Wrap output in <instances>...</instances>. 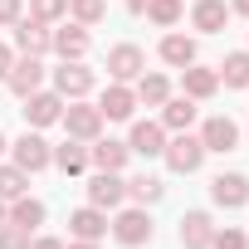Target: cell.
Instances as JSON below:
<instances>
[{"label": "cell", "mask_w": 249, "mask_h": 249, "mask_svg": "<svg viewBox=\"0 0 249 249\" xmlns=\"http://www.w3.org/2000/svg\"><path fill=\"white\" fill-rule=\"evenodd\" d=\"M210 239H215V220L205 210H186L181 215V244L186 249H210Z\"/></svg>", "instance_id": "cell-13"}, {"label": "cell", "mask_w": 249, "mask_h": 249, "mask_svg": "<svg viewBox=\"0 0 249 249\" xmlns=\"http://www.w3.org/2000/svg\"><path fill=\"white\" fill-rule=\"evenodd\" d=\"M200 147L225 157V152H234V147H239V127H234L230 117H205V122H200Z\"/></svg>", "instance_id": "cell-9"}, {"label": "cell", "mask_w": 249, "mask_h": 249, "mask_svg": "<svg viewBox=\"0 0 249 249\" xmlns=\"http://www.w3.org/2000/svg\"><path fill=\"white\" fill-rule=\"evenodd\" d=\"M225 20H230V5H225V0H196V10H191V25H196L200 35H220Z\"/></svg>", "instance_id": "cell-18"}, {"label": "cell", "mask_w": 249, "mask_h": 249, "mask_svg": "<svg viewBox=\"0 0 249 249\" xmlns=\"http://www.w3.org/2000/svg\"><path fill=\"white\" fill-rule=\"evenodd\" d=\"M10 64H15V54H10L5 44H0V83H5V73H10Z\"/></svg>", "instance_id": "cell-36"}, {"label": "cell", "mask_w": 249, "mask_h": 249, "mask_svg": "<svg viewBox=\"0 0 249 249\" xmlns=\"http://www.w3.org/2000/svg\"><path fill=\"white\" fill-rule=\"evenodd\" d=\"M64 117V98L59 93H30L25 98V122H30V127H49V122H59Z\"/></svg>", "instance_id": "cell-11"}, {"label": "cell", "mask_w": 249, "mask_h": 249, "mask_svg": "<svg viewBox=\"0 0 249 249\" xmlns=\"http://www.w3.org/2000/svg\"><path fill=\"white\" fill-rule=\"evenodd\" d=\"M122 200H127V181H122L117 171H98V176L88 181V205H98V210H117Z\"/></svg>", "instance_id": "cell-7"}, {"label": "cell", "mask_w": 249, "mask_h": 249, "mask_svg": "<svg viewBox=\"0 0 249 249\" xmlns=\"http://www.w3.org/2000/svg\"><path fill=\"white\" fill-rule=\"evenodd\" d=\"M210 200L225 205V210H239V205H249V181L239 171H225V176L210 181Z\"/></svg>", "instance_id": "cell-10"}, {"label": "cell", "mask_w": 249, "mask_h": 249, "mask_svg": "<svg viewBox=\"0 0 249 249\" xmlns=\"http://www.w3.org/2000/svg\"><path fill=\"white\" fill-rule=\"evenodd\" d=\"M54 166H59L64 176H78V171L88 166V147H78V137H69L64 147H54Z\"/></svg>", "instance_id": "cell-23"}, {"label": "cell", "mask_w": 249, "mask_h": 249, "mask_svg": "<svg viewBox=\"0 0 249 249\" xmlns=\"http://www.w3.org/2000/svg\"><path fill=\"white\" fill-rule=\"evenodd\" d=\"M69 230H73V239H103L107 234V210H98V205H83V210H73L69 215Z\"/></svg>", "instance_id": "cell-17"}, {"label": "cell", "mask_w": 249, "mask_h": 249, "mask_svg": "<svg viewBox=\"0 0 249 249\" xmlns=\"http://www.w3.org/2000/svg\"><path fill=\"white\" fill-rule=\"evenodd\" d=\"M59 122L69 127V137H78V142H98V132H103V112L93 103H83V98H73Z\"/></svg>", "instance_id": "cell-1"}, {"label": "cell", "mask_w": 249, "mask_h": 249, "mask_svg": "<svg viewBox=\"0 0 249 249\" xmlns=\"http://www.w3.org/2000/svg\"><path fill=\"white\" fill-rule=\"evenodd\" d=\"M147 15L166 30V25H176V20H181V0H147Z\"/></svg>", "instance_id": "cell-29"}, {"label": "cell", "mask_w": 249, "mask_h": 249, "mask_svg": "<svg viewBox=\"0 0 249 249\" xmlns=\"http://www.w3.org/2000/svg\"><path fill=\"white\" fill-rule=\"evenodd\" d=\"M10 152H15V166H20V171H30V176H35V171H44V166H54V147H49L39 132H25L20 142H10Z\"/></svg>", "instance_id": "cell-4"}, {"label": "cell", "mask_w": 249, "mask_h": 249, "mask_svg": "<svg viewBox=\"0 0 249 249\" xmlns=\"http://www.w3.org/2000/svg\"><path fill=\"white\" fill-rule=\"evenodd\" d=\"M142 69H147V54H142L137 44H112V49H107V73H112V83H132V78H142Z\"/></svg>", "instance_id": "cell-6"}, {"label": "cell", "mask_w": 249, "mask_h": 249, "mask_svg": "<svg viewBox=\"0 0 249 249\" xmlns=\"http://www.w3.org/2000/svg\"><path fill=\"white\" fill-rule=\"evenodd\" d=\"M5 83H10V93H15V98L39 93V83H44V59H35V54L15 59V64H10V73H5Z\"/></svg>", "instance_id": "cell-8"}, {"label": "cell", "mask_w": 249, "mask_h": 249, "mask_svg": "<svg viewBox=\"0 0 249 249\" xmlns=\"http://www.w3.org/2000/svg\"><path fill=\"white\" fill-rule=\"evenodd\" d=\"M137 98H142L147 107H161V103L171 98V83H166L161 73H142V78H137Z\"/></svg>", "instance_id": "cell-25"}, {"label": "cell", "mask_w": 249, "mask_h": 249, "mask_svg": "<svg viewBox=\"0 0 249 249\" xmlns=\"http://www.w3.org/2000/svg\"><path fill=\"white\" fill-rule=\"evenodd\" d=\"M166 112H161V127H171V132H191V122H196V98H166L161 103Z\"/></svg>", "instance_id": "cell-21"}, {"label": "cell", "mask_w": 249, "mask_h": 249, "mask_svg": "<svg viewBox=\"0 0 249 249\" xmlns=\"http://www.w3.org/2000/svg\"><path fill=\"white\" fill-rule=\"evenodd\" d=\"M69 10H73V20H78V25H98V20L107 15L103 0H69Z\"/></svg>", "instance_id": "cell-30"}, {"label": "cell", "mask_w": 249, "mask_h": 249, "mask_svg": "<svg viewBox=\"0 0 249 249\" xmlns=\"http://www.w3.org/2000/svg\"><path fill=\"white\" fill-rule=\"evenodd\" d=\"M10 225H25V230L44 225V205H39L35 196H15V205H10Z\"/></svg>", "instance_id": "cell-26"}, {"label": "cell", "mask_w": 249, "mask_h": 249, "mask_svg": "<svg viewBox=\"0 0 249 249\" xmlns=\"http://www.w3.org/2000/svg\"><path fill=\"white\" fill-rule=\"evenodd\" d=\"M210 249H249V239H244V230H234V225H225V230H215V239H210Z\"/></svg>", "instance_id": "cell-33"}, {"label": "cell", "mask_w": 249, "mask_h": 249, "mask_svg": "<svg viewBox=\"0 0 249 249\" xmlns=\"http://www.w3.org/2000/svg\"><path fill=\"white\" fill-rule=\"evenodd\" d=\"M127 10H132V15H142V10H147V0H127Z\"/></svg>", "instance_id": "cell-37"}, {"label": "cell", "mask_w": 249, "mask_h": 249, "mask_svg": "<svg viewBox=\"0 0 249 249\" xmlns=\"http://www.w3.org/2000/svg\"><path fill=\"white\" fill-rule=\"evenodd\" d=\"M215 88H220V73H215V69H196V64L181 69V93H186V98L200 103V98H210Z\"/></svg>", "instance_id": "cell-19"}, {"label": "cell", "mask_w": 249, "mask_h": 249, "mask_svg": "<svg viewBox=\"0 0 249 249\" xmlns=\"http://www.w3.org/2000/svg\"><path fill=\"white\" fill-rule=\"evenodd\" d=\"M69 249H98V244H93V239H73Z\"/></svg>", "instance_id": "cell-38"}, {"label": "cell", "mask_w": 249, "mask_h": 249, "mask_svg": "<svg viewBox=\"0 0 249 249\" xmlns=\"http://www.w3.org/2000/svg\"><path fill=\"white\" fill-rule=\"evenodd\" d=\"M64 10H69V0H30V15H35V20H44V25H54Z\"/></svg>", "instance_id": "cell-31"}, {"label": "cell", "mask_w": 249, "mask_h": 249, "mask_svg": "<svg viewBox=\"0 0 249 249\" xmlns=\"http://www.w3.org/2000/svg\"><path fill=\"white\" fill-rule=\"evenodd\" d=\"M127 157H132V147L127 142H98V147H88V161L98 166V171H122V166H127Z\"/></svg>", "instance_id": "cell-20"}, {"label": "cell", "mask_w": 249, "mask_h": 249, "mask_svg": "<svg viewBox=\"0 0 249 249\" xmlns=\"http://www.w3.org/2000/svg\"><path fill=\"white\" fill-rule=\"evenodd\" d=\"M230 10H239V15H249V0H234V5Z\"/></svg>", "instance_id": "cell-39"}, {"label": "cell", "mask_w": 249, "mask_h": 249, "mask_svg": "<svg viewBox=\"0 0 249 249\" xmlns=\"http://www.w3.org/2000/svg\"><path fill=\"white\" fill-rule=\"evenodd\" d=\"M30 249H69V244L54 239V234H39V239H30Z\"/></svg>", "instance_id": "cell-35"}, {"label": "cell", "mask_w": 249, "mask_h": 249, "mask_svg": "<svg viewBox=\"0 0 249 249\" xmlns=\"http://www.w3.org/2000/svg\"><path fill=\"white\" fill-rule=\"evenodd\" d=\"M166 166L171 171H181V176H191V171H200V161H205V147H200V137H191V132H176L171 142H166Z\"/></svg>", "instance_id": "cell-3"}, {"label": "cell", "mask_w": 249, "mask_h": 249, "mask_svg": "<svg viewBox=\"0 0 249 249\" xmlns=\"http://www.w3.org/2000/svg\"><path fill=\"white\" fill-rule=\"evenodd\" d=\"M54 93L59 98H88L93 93V69L83 64V59H64V69H54Z\"/></svg>", "instance_id": "cell-2"}, {"label": "cell", "mask_w": 249, "mask_h": 249, "mask_svg": "<svg viewBox=\"0 0 249 249\" xmlns=\"http://www.w3.org/2000/svg\"><path fill=\"white\" fill-rule=\"evenodd\" d=\"M220 78H225V88H249V49H234V54H225V64H220Z\"/></svg>", "instance_id": "cell-24"}, {"label": "cell", "mask_w": 249, "mask_h": 249, "mask_svg": "<svg viewBox=\"0 0 249 249\" xmlns=\"http://www.w3.org/2000/svg\"><path fill=\"white\" fill-rule=\"evenodd\" d=\"M25 191H30V171L0 166V200H15V196H25Z\"/></svg>", "instance_id": "cell-28"}, {"label": "cell", "mask_w": 249, "mask_h": 249, "mask_svg": "<svg viewBox=\"0 0 249 249\" xmlns=\"http://www.w3.org/2000/svg\"><path fill=\"white\" fill-rule=\"evenodd\" d=\"M112 239H117V244H127V249H137V244H152V220H147V210H142V205L122 210V215L112 220Z\"/></svg>", "instance_id": "cell-5"}, {"label": "cell", "mask_w": 249, "mask_h": 249, "mask_svg": "<svg viewBox=\"0 0 249 249\" xmlns=\"http://www.w3.org/2000/svg\"><path fill=\"white\" fill-rule=\"evenodd\" d=\"M49 39H54V35L44 30V20H35V15H30V20H25V15L15 20V49H20V54H35V59H39V54L49 49Z\"/></svg>", "instance_id": "cell-12"}, {"label": "cell", "mask_w": 249, "mask_h": 249, "mask_svg": "<svg viewBox=\"0 0 249 249\" xmlns=\"http://www.w3.org/2000/svg\"><path fill=\"white\" fill-rule=\"evenodd\" d=\"M5 220H10V210H5V200H0V225H5Z\"/></svg>", "instance_id": "cell-40"}, {"label": "cell", "mask_w": 249, "mask_h": 249, "mask_svg": "<svg viewBox=\"0 0 249 249\" xmlns=\"http://www.w3.org/2000/svg\"><path fill=\"white\" fill-rule=\"evenodd\" d=\"M127 147H132L137 157H161V152H166V127H161V122H132Z\"/></svg>", "instance_id": "cell-15"}, {"label": "cell", "mask_w": 249, "mask_h": 249, "mask_svg": "<svg viewBox=\"0 0 249 249\" xmlns=\"http://www.w3.org/2000/svg\"><path fill=\"white\" fill-rule=\"evenodd\" d=\"M88 25H64V30H54V39H49V49L59 54V59H83L88 54Z\"/></svg>", "instance_id": "cell-16"}, {"label": "cell", "mask_w": 249, "mask_h": 249, "mask_svg": "<svg viewBox=\"0 0 249 249\" xmlns=\"http://www.w3.org/2000/svg\"><path fill=\"white\" fill-rule=\"evenodd\" d=\"M5 147H10V142H5V132H0V157H5Z\"/></svg>", "instance_id": "cell-41"}, {"label": "cell", "mask_w": 249, "mask_h": 249, "mask_svg": "<svg viewBox=\"0 0 249 249\" xmlns=\"http://www.w3.org/2000/svg\"><path fill=\"white\" fill-rule=\"evenodd\" d=\"M0 249H30V230L25 225H0Z\"/></svg>", "instance_id": "cell-32"}, {"label": "cell", "mask_w": 249, "mask_h": 249, "mask_svg": "<svg viewBox=\"0 0 249 249\" xmlns=\"http://www.w3.org/2000/svg\"><path fill=\"white\" fill-rule=\"evenodd\" d=\"M161 191H166V186H161L157 176H132V181H127V200H137V205H157Z\"/></svg>", "instance_id": "cell-27"}, {"label": "cell", "mask_w": 249, "mask_h": 249, "mask_svg": "<svg viewBox=\"0 0 249 249\" xmlns=\"http://www.w3.org/2000/svg\"><path fill=\"white\" fill-rule=\"evenodd\" d=\"M20 20V0H0V25H15Z\"/></svg>", "instance_id": "cell-34"}, {"label": "cell", "mask_w": 249, "mask_h": 249, "mask_svg": "<svg viewBox=\"0 0 249 249\" xmlns=\"http://www.w3.org/2000/svg\"><path fill=\"white\" fill-rule=\"evenodd\" d=\"M161 59H166L171 69L196 64V39H191V35H166V39H161Z\"/></svg>", "instance_id": "cell-22"}, {"label": "cell", "mask_w": 249, "mask_h": 249, "mask_svg": "<svg viewBox=\"0 0 249 249\" xmlns=\"http://www.w3.org/2000/svg\"><path fill=\"white\" fill-rule=\"evenodd\" d=\"M132 107H137V93H132L127 83H112V88H103V98H98V112L112 117V122H127Z\"/></svg>", "instance_id": "cell-14"}]
</instances>
